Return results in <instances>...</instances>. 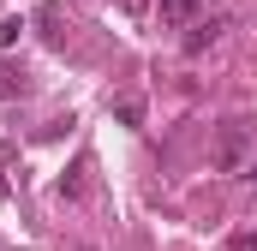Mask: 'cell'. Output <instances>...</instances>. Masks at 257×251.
Here are the masks:
<instances>
[{
  "label": "cell",
  "instance_id": "obj_8",
  "mask_svg": "<svg viewBox=\"0 0 257 251\" xmlns=\"http://www.w3.org/2000/svg\"><path fill=\"white\" fill-rule=\"evenodd\" d=\"M239 174H245V186L257 191V156H251V162H245V168H239Z\"/></svg>",
  "mask_w": 257,
  "mask_h": 251
},
{
  "label": "cell",
  "instance_id": "obj_6",
  "mask_svg": "<svg viewBox=\"0 0 257 251\" xmlns=\"http://www.w3.org/2000/svg\"><path fill=\"white\" fill-rule=\"evenodd\" d=\"M18 36H24V18H0V54L18 48Z\"/></svg>",
  "mask_w": 257,
  "mask_h": 251
},
{
  "label": "cell",
  "instance_id": "obj_1",
  "mask_svg": "<svg viewBox=\"0 0 257 251\" xmlns=\"http://www.w3.org/2000/svg\"><path fill=\"white\" fill-rule=\"evenodd\" d=\"M245 150H251V120H227L209 144V168L215 174H239L245 168Z\"/></svg>",
  "mask_w": 257,
  "mask_h": 251
},
{
  "label": "cell",
  "instance_id": "obj_7",
  "mask_svg": "<svg viewBox=\"0 0 257 251\" xmlns=\"http://www.w3.org/2000/svg\"><path fill=\"white\" fill-rule=\"evenodd\" d=\"M114 114H120V120H126V126H138V120H144V102H138V96H126V102H120Z\"/></svg>",
  "mask_w": 257,
  "mask_h": 251
},
{
  "label": "cell",
  "instance_id": "obj_5",
  "mask_svg": "<svg viewBox=\"0 0 257 251\" xmlns=\"http://www.w3.org/2000/svg\"><path fill=\"white\" fill-rule=\"evenodd\" d=\"M84 174H90V156H84V162H78V168L60 180V197H78V191H84Z\"/></svg>",
  "mask_w": 257,
  "mask_h": 251
},
{
  "label": "cell",
  "instance_id": "obj_10",
  "mask_svg": "<svg viewBox=\"0 0 257 251\" xmlns=\"http://www.w3.org/2000/svg\"><path fill=\"white\" fill-rule=\"evenodd\" d=\"M233 251H257V233H245V239H233Z\"/></svg>",
  "mask_w": 257,
  "mask_h": 251
},
{
  "label": "cell",
  "instance_id": "obj_4",
  "mask_svg": "<svg viewBox=\"0 0 257 251\" xmlns=\"http://www.w3.org/2000/svg\"><path fill=\"white\" fill-rule=\"evenodd\" d=\"M24 90H30V84H24V72H18V66H6V60H0V102H18Z\"/></svg>",
  "mask_w": 257,
  "mask_h": 251
},
{
  "label": "cell",
  "instance_id": "obj_3",
  "mask_svg": "<svg viewBox=\"0 0 257 251\" xmlns=\"http://www.w3.org/2000/svg\"><path fill=\"white\" fill-rule=\"evenodd\" d=\"M221 30H227V18H203L192 36H186V54H203V48H209V42H215Z\"/></svg>",
  "mask_w": 257,
  "mask_h": 251
},
{
  "label": "cell",
  "instance_id": "obj_9",
  "mask_svg": "<svg viewBox=\"0 0 257 251\" xmlns=\"http://www.w3.org/2000/svg\"><path fill=\"white\" fill-rule=\"evenodd\" d=\"M12 197V186H6V156H0V203Z\"/></svg>",
  "mask_w": 257,
  "mask_h": 251
},
{
  "label": "cell",
  "instance_id": "obj_2",
  "mask_svg": "<svg viewBox=\"0 0 257 251\" xmlns=\"http://www.w3.org/2000/svg\"><path fill=\"white\" fill-rule=\"evenodd\" d=\"M197 6H203V0H162V6H156V12H162V30H186L197 18Z\"/></svg>",
  "mask_w": 257,
  "mask_h": 251
}]
</instances>
